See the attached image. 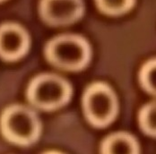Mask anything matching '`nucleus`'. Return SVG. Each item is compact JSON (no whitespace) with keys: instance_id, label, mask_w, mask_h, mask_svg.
Wrapping results in <instances>:
<instances>
[{"instance_id":"11","label":"nucleus","mask_w":156,"mask_h":154,"mask_svg":"<svg viewBox=\"0 0 156 154\" xmlns=\"http://www.w3.org/2000/svg\"><path fill=\"white\" fill-rule=\"evenodd\" d=\"M3 1H5V0H0V2H3Z\"/></svg>"},{"instance_id":"3","label":"nucleus","mask_w":156,"mask_h":154,"mask_svg":"<svg viewBox=\"0 0 156 154\" xmlns=\"http://www.w3.org/2000/svg\"><path fill=\"white\" fill-rule=\"evenodd\" d=\"M71 97V87L62 78L41 75L29 84L27 98L31 104L43 110H53L66 105Z\"/></svg>"},{"instance_id":"1","label":"nucleus","mask_w":156,"mask_h":154,"mask_svg":"<svg viewBox=\"0 0 156 154\" xmlns=\"http://www.w3.org/2000/svg\"><path fill=\"white\" fill-rule=\"evenodd\" d=\"M2 135L8 142L21 146L34 143L41 135V124L30 108L13 105L6 108L0 118Z\"/></svg>"},{"instance_id":"4","label":"nucleus","mask_w":156,"mask_h":154,"mask_svg":"<svg viewBox=\"0 0 156 154\" xmlns=\"http://www.w3.org/2000/svg\"><path fill=\"white\" fill-rule=\"evenodd\" d=\"M83 104L87 119L98 127L109 124L118 112L115 94L108 85L101 82L94 83L86 90Z\"/></svg>"},{"instance_id":"8","label":"nucleus","mask_w":156,"mask_h":154,"mask_svg":"<svg viewBox=\"0 0 156 154\" xmlns=\"http://www.w3.org/2000/svg\"><path fill=\"white\" fill-rule=\"evenodd\" d=\"M135 0H96L99 9L109 16H119L126 13L134 5Z\"/></svg>"},{"instance_id":"2","label":"nucleus","mask_w":156,"mask_h":154,"mask_svg":"<svg viewBox=\"0 0 156 154\" xmlns=\"http://www.w3.org/2000/svg\"><path fill=\"white\" fill-rule=\"evenodd\" d=\"M45 54L49 63L70 71L83 69L91 58L89 44L76 35H63L51 40L46 46Z\"/></svg>"},{"instance_id":"7","label":"nucleus","mask_w":156,"mask_h":154,"mask_svg":"<svg viewBox=\"0 0 156 154\" xmlns=\"http://www.w3.org/2000/svg\"><path fill=\"white\" fill-rule=\"evenodd\" d=\"M101 151L107 154H133L138 152V145L135 138L125 133H118L104 140Z\"/></svg>"},{"instance_id":"6","label":"nucleus","mask_w":156,"mask_h":154,"mask_svg":"<svg viewBox=\"0 0 156 154\" xmlns=\"http://www.w3.org/2000/svg\"><path fill=\"white\" fill-rule=\"evenodd\" d=\"M30 47L26 31L16 23H4L0 26V58L16 61L23 58Z\"/></svg>"},{"instance_id":"9","label":"nucleus","mask_w":156,"mask_h":154,"mask_svg":"<svg viewBox=\"0 0 156 154\" xmlns=\"http://www.w3.org/2000/svg\"><path fill=\"white\" fill-rule=\"evenodd\" d=\"M139 121L144 132L156 136V103H151L142 109Z\"/></svg>"},{"instance_id":"5","label":"nucleus","mask_w":156,"mask_h":154,"mask_svg":"<svg viewBox=\"0 0 156 154\" xmlns=\"http://www.w3.org/2000/svg\"><path fill=\"white\" fill-rule=\"evenodd\" d=\"M40 14L50 25H67L83 16V0H41Z\"/></svg>"},{"instance_id":"10","label":"nucleus","mask_w":156,"mask_h":154,"mask_svg":"<svg viewBox=\"0 0 156 154\" xmlns=\"http://www.w3.org/2000/svg\"><path fill=\"white\" fill-rule=\"evenodd\" d=\"M143 87L150 93L156 95V60L148 62L144 65L140 74Z\"/></svg>"}]
</instances>
